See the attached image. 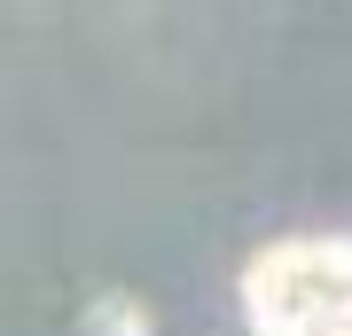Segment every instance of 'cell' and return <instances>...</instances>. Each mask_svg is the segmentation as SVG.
<instances>
[{
  "mask_svg": "<svg viewBox=\"0 0 352 336\" xmlns=\"http://www.w3.org/2000/svg\"><path fill=\"white\" fill-rule=\"evenodd\" d=\"M251 336H329L352 321V243L344 235H289L243 266Z\"/></svg>",
  "mask_w": 352,
  "mask_h": 336,
  "instance_id": "obj_1",
  "label": "cell"
},
{
  "mask_svg": "<svg viewBox=\"0 0 352 336\" xmlns=\"http://www.w3.org/2000/svg\"><path fill=\"white\" fill-rule=\"evenodd\" d=\"M87 336H157V321H149V305L141 298H94L87 305Z\"/></svg>",
  "mask_w": 352,
  "mask_h": 336,
  "instance_id": "obj_2",
  "label": "cell"
},
{
  "mask_svg": "<svg viewBox=\"0 0 352 336\" xmlns=\"http://www.w3.org/2000/svg\"><path fill=\"white\" fill-rule=\"evenodd\" d=\"M329 336H352V321H337V328H329Z\"/></svg>",
  "mask_w": 352,
  "mask_h": 336,
  "instance_id": "obj_3",
  "label": "cell"
}]
</instances>
